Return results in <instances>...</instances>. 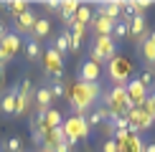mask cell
I'll return each instance as SVG.
<instances>
[{
    "instance_id": "1",
    "label": "cell",
    "mask_w": 155,
    "mask_h": 152,
    "mask_svg": "<svg viewBox=\"0 0 155 152\" xmlns=\"http://www.w3.org/2000/svg\"><path fill=\"white\" fill-rule=\"evenodd\" d=\"M114 51H117V46H114V41H112V36H92V61L94 63H109L114 59Z\"/></svg>"
},
{
    "instance_id": "2",
    "label": "cell",
    "mask_w": 155,
    "mask_h": 152,
    "mask_svg": "<svg viewBox=\"0 0 155 152\" xmlns=\"http://www.w3.org/2000/svg\"><path fill=\"white\" fill-rule=\"evenodd\" d=\"M130 74H132V63L125 56H114L109 61V79L114 81V86H125L130 81Z\"/></svg>"
},
{
    "instance_id": "3",
    "label": "cell",
    "mask_w": 155,
    "mask_h": 152,
    "mask_svg": "<svg viewBox=\"0 0 155 152\" xmlns=\"http://www.w3.org/2000/svg\"><path fill=\"white\" fill-rule=\"evenodd\" d=\"M31 94H33V84H31V79H21V84H18V97H15V114H13V117H23V114L28 112Z\"/></svg>"
},
{
    "instance_id": "4",
    "label": "cell",
    "mask_w": 155,
    "mask_h": 152,
    "mask_svg": "<svg viewBox=\"0 0 155 152\" xmlns=\"http://www.w3.org/2000/svg\"><path fill=\"white\" fill-rule=\"evenodd\" d=\"M43 61H46V76H51V81H61V76H64L61 56L54 48H48V51H43Z\"/></svg>"
},
{
    "instance_id": "5",
    "label": "cell",
    "mask_w": 155,
    "mask_h": 152,
    "mask_svg": "<svg viewBox=\"0 0 155 152\" xmlns=\"http://www.w3.org/2000/svg\"><path fill=\"white\" fill-rule=\"evenodd\" d=\"M99 79H102V66L87 59L79 68V84H99Z\"/></svg>"
},
{
    "instance_id": "6",
    "label": "cell",
    "mask_w": 155,
    "mask_h": 152,
    "mask_svg": "<svg viewBox=\"0 0 155 152\" xmlns=\"http://www.w3.org/2000/svg\"><path fill=\"white\" fill-rule=\"evenodd\" d=\"M89 28H92V36H112V28H114V21L99 15V13L92 10V21H89Z\"/></svg>"
},
{
    "instance_id": "7",
    "label": "cell",
    "mask_w": 155,
    "mask_h": 152,
    "mask_svg": "<svg viewBox=\"0 0 155 152\" xmlns=\"http://www.w3.org/2000/svg\"><path fill=\"white\" fill-rule=\"evenodd\" d=\"M51 104H54V97H51L48 84L38 86V89H36V114H46Z\"/></svg>"
},
{
    "instance_id": "8",
    "label": "cell",
    "mask_w": 155,
    "mask_h": 152,
    "mask_svg": "<svg viewBox=\"0 0 155 152\" xmlns=\"http://www.w3.org/2000/svg\"><path fill=\"white\" fill-rule=\"evenodd\" d=\"M23 53H25V59L28 61H41L43 59V46H41V41H36V38H25L23 41Z\"/></svg>"
},
{
    "instance_id": "9",
    "label": "cell",
    "mask_w": 155,
    "mask_h": 152,
    "mask_svg": "<svg viewBox=\"0 0 155 152\" xmlns=\"http://www.w3.org/2000/svg\"><path fill=\"white\" fill-rule=\"evenodd\" d=\"M94 13H99V15H104V18H109V21L117 23L122 18V3L120 0H114V3H99V8H97Z\"/></svg>"
},
{
    "instance_id": "10",
    "label": "cell",
    "mask_w": 155,
    "mask_h": 152,
    "mask_svg": "<svg viewBox=\"0 0 155 152\" xmlns=\"http://www.w3.org/2000/svg\"><path fill=\"white\" fill-rule=\"evenodd\" d=\"M15 97H18V86H10L8 94L0 97V112H3V114H8V117L15 114Z\"/></svg>"
},
{
    "instance_id": "11",
    "label": "cell",
    "mask_w": 155,
    "mask_h": 152,
    "mask_svg": "<svg viewBox=\"0 0 155 152\" xmlns=\"http://www.w3.org/2000/svg\"><path fill=\"white\" fill-rule=\"evenodd\" d=\"M54 51H56L59 56H64V53L71 51V33H69V28H64L61 33L54 38Z\"/></svg>"
},
{
    "instance_id": "12",
    "label": "cell",
    "mask_w": 155,
    "mask_h": 152,
    "mask_svg": "<svg viewBox=\"0 0 155 152\" xmlns=\"http://www.w3.org/2000/svg\"><path fill=\"white\" fill-rule=\"evenodd\" d=\"M21 46H23L21 36H15V33H13V30H8V36H5L3 41H0V48H3V51H8L10 56H15L18 51H21Z\"/></svg>"
},
{
    "instance_id": "13",
    "label": "cell",
    "mask_w": 155,
    "mask_h": 152,
    "mask_svg": "<svg viewBox=\"0 0 155 152\" xmlns=\"http://www.w3.org/2000/svg\"><path fill=\"white\" fill-rule=\"evenodd\" d=\"M79 0H66V3H61V13H59V15H61V21L64 23H71L74 21V15H76V10H79Z\"/></svg>"
},
{
    "instance_id": "14",
    "label": "cell",
    "mask_w": 155,
    "mask_h": 152,
    "mask_svg": "<svg viewBox=\"0 0 155 152\" xmlns=\"http://www.w3.org/2000/svg\"><path fill=\"white\" fill-rule=\"evenodd\" d=\"M51 33V23H48V18H38L36 25L31 28V38H36V41H41V38H46Z\"/></svg>"
},
{
    "instance_id": "15",
    "label": "cell",
    "mask_w": 155,
    "mask_h": 152,
    "mask_svg": "<svg viewBox=\"0 0 155 152\" xmlns=\"http://www.w3.org/2000/svg\"><path fill=\"white\" fill-rule=\"evenodd\" d=\"M137 48H140V56H143V61L147 63V66H155V43L145 38Z\"/></svg>"
},
{
    "instance_id": "16",
    "label": "cell",
    "mask_w": 155,
    "mask_h": 152,
    "mask_svg": "<svg viewBox=\"0 0 155 152\" xmlns=\"http://www.w3.org/2000/svg\"><path fill=\"white\" fill-rule=\"evenodd\" d=\"M107 119H109V112H107V106H94V112L89 114L87 124H89V127H99V124H104Z\"/></svg>"
},
{
    "instance_id": "17",
    "label": "cell",
    "mask_w": 155,
    "mask_h": 152,
    "mask_svg": "<svg viewBox=\"0 0 155 152\" xmlns=\"http://www.w3.org/2000/svg\"><path fill=\"white\" fill-rule=\"evenodd\" d=\"M89 21H92V8H89V5H79V10H76V15H74V23L89 25Z\"/></svg>"
},
{
    "instance_id": "18",
    "label": "cell",
    "mask_w": 155,
    "mask_h": 152,
    "mask_svg": "<svg viewBox=\"0 0 155 152\" xmlns=\"http://www.w3.org/2000/svg\"><path fill=\"white\" fill-rule=\"evenodd\" d=\"M48 89H51V97H54V99H64V97H69L66 84H61V81H48Z\"/></svg>"
},
{
    "instance_id": "19",
    "label": "cell",
    "mask_w": 155,
    "mask_h": 152,
    "mask_svg": "<svg viewBox=\"0 0 155 152\" xmlns=\"http://www.w3.org/2000/svg\"><path fill=\"white\" fill-rule=\"evenodd\" d=\"M122 38H127V23L125 21H117L112 28V41H122Z\"/></svg>"
},
{
    "instance_id": "20",
    "label": "cell",
    "mask_w": 155,
    "mask_h": 152,
    "mask_svg": "<svg viewBox=\"0 0 155 152\" xmlns=\"http://www.w3.org/2000/svg\"><path fill=\"white\" fill-rule=\"evenodd\" d=\"M143 112L147 114V117L155 119V89H153V94H147V99L143 101Z\"/></svg>"
},
{
    "instance_id": "21",
    "label": "cell",
    "mask_w": 155,
    "mask_h": 152,
    "mask_svg": "<svg viewBox=\"0 0 155 152\" xmlns=\"http://www.w3.org/2000/svg\"><path fill=\"white\" fill-rule=\"evenodd\" d=\"M43 8H46L48 13H61V3H59V0H46Z\"/></svg>"
},
{
    "instance_id": "22",
    "label": "cell",
    "mask_w": 155,
    "mask_h": 152,
    "mask_svg": "<svg viewBox=\"0 0 155 152\" xmlns=\"http://www.w3.org/2000/svg\"><path fill=\"white\" fill-rule=\"evenodd\" d=\"M137 79H140V84H143V86H153V71H150V68H147V71H143Z\"/></svg>"
},
{
    "instance_id": "23",
    "label": "cell",
    "mask_w": 155,
    "mask_h": 152,
    "mask_svg": "<svg viewBox=\"0 0 155 152\" xmlns=\"http://www.w3.org/2000/svg\"><path fill=\"white\" fill-rule=\"evenodd\" d=\"M5 150H8V152H21V139H18V137L8 139V144H5Z\"/></svg>"
},
{
    "instance_id": "24",
    "label": "cell",
    "mask_w": 155,
    "mask_h": 152,
    "mask_svg": "<svg viewBox=\"0 0 155 152\" xmlns=\"http://www.w3.org/2000/svg\"><path fill=\"white\" fill-rule=\"evenodd\" d=\"M102 152H120L117 150V142H114V139H107V142L102 144Z\"/></svg>"
},
{
    "instance_id": "25",
    "label": "cell",
    "mask_w": 155,
    "mask_h": 152,
    "mask_svg": "<svg viewBox=\"0 0 155 152\" xmlns=\"http://www.w3.org/2000/svg\"><path fill=\"white\" fill-rule=\"evenodd\" d=\"M5 36H8V25H5L3 21H0V41H3V38H5Z\"/></svg>"
},
{
    "instance_id": "26",
    "label": "cell",
    "mask_w": 155,
    "mask_h": 152,
    "mask_svg": "<svg viewBox=\"0 0 155 152\" xmlns=\"http://www.w3.org/2000/svg\"><path fill=\"white\" fill-rule=\"evenodd\" d=\"M143 152H155V142H150V144H145V147H143Z\"/></svg>"
},
{
    "instance_id": "27",
    "label": "cell",
    "mask_w": 155,
    "mask_h": 152,
    "mask_svg": "<svg viewBox=\"0 0 155 152\" xmlns=\"http://www.w3.org/2000/svg\"><path fill=\"white\" fill-rule=\"evenodd\" d=\"M3 79H5V68L0 66V86H3Z\"/></svg>"
},
{
    "instance_id": "28",
    "label": "cell",
    "mask_w": 155,
    "mask_h": 152,
    "mask_svg": "<svg viewBox=\"0 0 155 152\" xmlns=\"http://www.w3.org/2000/svg\"><path fill=\"white\" fill-rule=\"evenodd\" d=\"M147 41H153V43H155V30H150V33H147Z\"/></svg>"
},
{
    "instance_id": "29",
    "label": "cell",
    "mask_w": 155,
    "mask_h": 152,
    "mask_svg": "<svg viewBox=\"0 0 155 152\" xmlns=\"http://www.w3.org/2000/svg\"><path fill=\"white\" fill-rule=\"evenodd\" d=\"M153 89H155V86H153Z\"/></svg>"
}]
</instances>
